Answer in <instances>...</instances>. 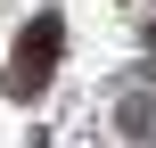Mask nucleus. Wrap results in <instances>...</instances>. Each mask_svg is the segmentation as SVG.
I'll return each mask as SVG.
<instances>
[{"mask_svg": "<svg viewBox=\"0 0 156 148\" xmlns=\"http://www.w3.org/2000/svg\"><path fill=\"white\" fill-rule=\"evenodd\" d=\"M58 49H66V25H58V8H41V16L16 33V49H8V99H33V91L58 74Z\"/></svg>", "mask_w": 156, "mask_h": 148, "instance_id": "obj_1", "label": "nucleus"}, {"mask_svg": "<svg viewBox=\"0 0 156 148\" xmlns=\"http://www.w3.org/2000/svg\"><path fill=\"white\" fill-rule=\"evenodd\" d=\"M115 124H123L132 140H148V132H156V99H148V91H123V107H115Z\"/></svg>", "mask_w": 156, "mask_h": 148, "instance_id": "obj_2", "label": "nucleus"}]
</instances>
